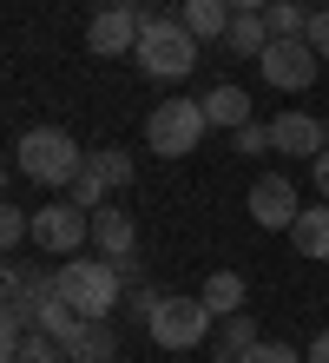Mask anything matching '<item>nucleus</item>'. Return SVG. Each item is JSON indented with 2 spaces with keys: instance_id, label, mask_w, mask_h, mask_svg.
Instances as JSON below:
<instances>
[{
  "instance_id": "f257e3e1",
  "label": "nucleus",
  "mask_w": 329,
  "mask_h": 363,
  "mask_svg": "<svg viewBox=\"0 0 329 363\" xmlns=\"http://www.w3.org/2000/svg\"><path fill=\"white\" fill-rule=\"evenodd\" d=\"M13 159H20V179H33V185H73L86 172V152H79V139L66 133V125H33V133H20L13 145Z\"/></svg>"
},
{
  "instance_id": "f03ea898",
  "label": "nucleus",
  "mask_w": 329,
  "mask_h": 363,
  "mask_svg": "<svg viewBox=\"0 0 329 363\" xmlns=\"http://www.w3.org/2000/svg\"><path fill=\"white\" fill-rule=\"evenodd\" d=\"M59 297L79 317H112L125 304V277H119L112 258H86V251H73V258L59 264Z\"/></svg>"
},
{
  "instance_id": "7ed1b4c3",
  "label": "nucleus",
  "mask_w": 329,
  "mask_h": 363,
  "mask_svg": "<svg viewBox=\"0 0 329 363\" xmlns=\"http://www.w3.org/2000/svg\"><path fill=\"white\" fill-rule=\"evenodd\" d=\"M197 40L185 20H158V13H145V33H139V47H132V60L151 73V79H185L197 67Z\"/></svg>"
},
{
  "instance_id": "20e7f679",
  "label": "nucleus",
  "mask_w": 329,
  "mask_h": 363,
  "mask_svg": "<svg viewBox=\"0 0 329 363\" xmlns=\"http://www.w3.org/2000/svg\"><path fill=\"white\" fill-rule=\"evenodd\" d=\"M211 119H204V99H165L145 113V145L158 159H191L197 145H204Z\"/></svg>"
},
{
  "instance_id": "39448f33",
  "label": "nucleus",
  "mask_w": 329,
  "mask_h": 363,
  "mask_svg": "<svg viewBox=\"0 0 329 363\" xmlns=\"http://www.w3.org/2000/svg\"><path fill=\"white\" fill-rule=\"evenodd\" d=\"M217 324V311L204 304V297H158V311L145 317V337L158 350H191V344H204Z\"/></svg>"
},
{
  "instance_id": "423d86ee",
  "label": "nucleus",
  "mask_w": 329,
  "mask_h": 363,
  "mask_svg": "<svg viewBox=\"0 0 329 363\" xmlns=\"http://www.w3.org/2000/svg\"><path fill=\"white\" fill-rule=\"evenodd\" d=\"M257 73L270 79L277 93H310L316 86V73H323V53L310 47V40H270V47L257 53Z\"/></svg>"
},
{
  "instance_id": "0eeeda50",
  "label": "nucleus",
  "mask_w": 329,
  "mask_h": 363,
  "mask_svg": "<svg viewBox=\"0 0 329 363\" xmlns=\"http://www.w3.org/2000/svg\"><path fill=\"white\" fill-rule=\"evenodd\" d=\"M86 238H93V211L73 205V199H53L33 211V245L53 251V258H73V251H86Z\"/></svg>"
},
{
  "instance_id": "6e6552de",
  "label": "nucleus",
  "mask_w": 329,
  "mask_h": 363,
  "mask_svg": "<svg viewBox=\"0 0 329 363\" xmlns=\"http://www.w3.org/2000/svg\"><path fill=\"white\" fill-rule=\"evenodd\" d=\"M139 33H145V13L132 7V0H105V7L86 20V47H93V60H119L139 47Z\"/></svg>"
},
{
  "instance_id": "1a4fd4ad",
  "label": "nucleus",
  "mask_w": 329,
  "mask_h": 363,
  "mask_svg": "<svg viewBox=\"0 0 329 363\" xmlns=\"http://www.w3.org/2000/svg\"><path fill=\"white\" fill-rule=\"evenodd\" d=\"M296 185L283 179V172H263V179H250V218L263 225V231H290L296 225Z\"/></svg>"
},
{
  "instance_id": "9d476101",
  "label": "nucleus",
  "mask_w": 329,
  "mask_h": 363,
  "mask_svg": "<svg viewBox=\"0 0 329 363\" xmlns=\"http://www.w3.org/2000/svg\"><path fill=\"white\" fill-rule=\"evenodd\" d=\"M270 139H277L283 159H316L323 145H329V125L310 119V113H277V119H270Z\"/></svg>"
},
{
  "instance_id": "9b49d317",
  "label": "nucleus",
  "mask_w": 329,
  "mask_h": 363,
  "mask_svg": "<svg viewBox=\"0 0 329 363\" xmlns=\"http://www.w3.org/2000/svg\"><path fill=\"white\" fill-rule=\"evenodd\" d=\"M93 245H99V258H139V231H132V211H112V205H99L93 211Z\"/></svg>"
},
{
  "instance_id": "f8f14e48",
  "label": "nucleus",
  "mask_w": 329,
  "mask_h": 363,
  "mask_svg": "<svg viewBox=\"0 0 329 363\" xmlns=\"http://www.w3.org/2000/svg\"><path fill=\"white\" fill-rule=\"evenodd\" d=\"M290 245H296L310 264H329V199H316V205H303V211H296Z\"/></svg>"
},
{
  "instance_id": "ddd939ff",
  "label": "nucleus",
  "mask_w": 329,
  "mask_h": 363,
  "mask_svg": "<svg viewBox=\"0 0 329 363\" xmlns=\"http://www.w3.org/2000/svg\"><path fill=\"white\" fill-rule=\"evenodd\" d=\"M250 344H257V317H250V311L217 317V344H211V357H217V363H244V357H250Z\"/></svg>"
},
{
  "instance_id": "4468645a",
  "label": "nucleus",
  "mask_w": 329,
  "mask_h": 363,
  "mask_svg": "<svg viewBox=\"0 0 329 363\" xmlns=\"http://www.w3.org/2000/svg\"><path fill=\"white\" fill-rule=\"evenodd\" d=\"M178 20H185L197 40H224L237 13H231V0H178Z\"/></svg>"
},
{
  "instance_id": "2eb2a0df",
  "label": "nucleus",
  "mask_w": 329,
  "mask_h": 363,
  "mask_svg": "<svg viewBox=\"0 0 329 363\" xmlns=\"http://www.w3.org/2000/svg\"><path fill=\"white\" fill-rule=\"evenodd\" d=\"M112 357H119V337H112V324H105V317H93V324L66 344V363H112Z\"/></svg>"
},
{
  "instance_id": "dca6fc26",
  "label": "nucleus",
  "mask_w": 329,
  "mask_h": 363,
  "mask_svg": "<svg viewBox=\"0 0 329 363\" xmlns=\"http://www.w3.org/2000/svg\"><path fill=\"white\" fill-rule=\"evenodd\" d=\"M204 119L224 125V133L250 125V93H244V86H211V93H204Z\"/></svg>"
},
{
  "instance_id": "f3484780",
  "label": "nucleus",
  "mask_w": 329,
  "mask_h": 363,
  "mask_svg": "<svg viewBox=\"0 0 329 363\" xmlns=\"http://www.w3.org/2000/svg\"><path fill=\"white\" fill-rule=\"evenodd\" d=\"M197 297H204L217 317H231V311H244V304H250V291H244V277H237V271H211L204 284H197Z\"/></svg>"
},
{
  "instance_id": "a211bd4d",
  "label": "nucleus",
  "mask_w": 329,
  "mask_h": 363,
  "mask_svg": "<svg viewBox=\"0 0 329 363\" xmlns=\"http://www.w3.org/2000/svg\"><path fill=\"white\" fill-rule=\"evenodd\" d=\"M86 172H99L112 191H125L139 165H132V152H125V145H99V152H86Z\"/></svg>"
},
{
  "instance_id": "6ab92c4d",
  "label": "nucleus",
  "mask_w": 329,
  "mask_h": 363,
  "mask_svg": "<svg viewBox=\"0 0 329 363\" xmlns=\"http://www.w3.org/2000/svg\"><path fill=\"white\" fill-rule=\"evenodd\" d=\"M33 324L47 330V337H59V344H73V337L93 324V317H79L73 304H66V297H53V304H40V317H33Z\"/></svg>"
},
{
  "instance_id": "aec40b11",
  "label": "nucleus",
  "mask_w": 329,
  "mask_h": 363,
  "mask_svg": "<svg viewBox=\"0 0 329 363\" xmlns=\"http://www.w3.org/2000/svg\"><path fill=\"white\" fill-rule=\"evenodd\" d=\"M224 47H231V53H244V60L263 53V47H270V20H263V13H237V20H231V33H224Z\"/></svg>"
},
{
  "instance_id": "412c9836",
  "label": "nucleus",
  "mask_w": 329,
  "mask_h": 363,
  "mask_svg": "<svg viewBox=\"0 0 329 363\" xmlns=\"http://www.w3.org/2000/svg\"><path fill=\"white\" fill-rule=\"evenodd\" d=\"M7 363H66V344H59V337H47V330H27V337H20V344L7 350Z\"/></svg>"
},
{
  "instance_id": "4be33fe9",
  "label": "nucleus",
  "mask_w": 329,
  "mask_h": 363,
  "mask_svg": "<svg viewBox=\"0 0 329 363\" xmlns=\"http://www.w3.org/2000/svg\"><path fill=\"white\" fill-rule=\"evenodd\" d=\"M263 20H270V40H296V33H310V13H303L296 0H270V7H263Z\"/></svg>"
},
{
  "instance_id": "5701e85b",
  "label": "nucleus",
  "mask_w": 329,
  "mask_h": 363,
  "mask_svg": "<svg viewBox=\"0 0 329 363\" xmlns=\"http://www.w3.org/2000/svg\"><path fill=\"white\" fill-rule=\"evenodd\" d=\"M27 238H33V211L7 205V211H0V245H7V258H13V251L27 245Z\"/></svg>"
},
{
  "instance_id": "b1692460",
  "label": "nucleus",
  "mask_w": 329,
  "mask_h": 363,
  "mask_svg": "<svg viewBox=\"0 0 329 363\" xmlns=\"http://www.w3.org/2000/svg\"><path fill=\"white\" fill-rule=\"evenodd\" d=\"M231 145H237V159H263V152H277V139H270V125H237L231 133Z\"/></svg>"
},
{
  "instance_id": "393cba45",
  "label": "nucleus",
  "mask_w": 329,
  "mask_h": 363,
  "mask_svg": "<svg viewBox=\"0 0 329 363\" xmlns=\"http://www.w3.org/2000/svg\"><path fill=\"white\" fill-rule=\"evenodd\" d=\"M244 363H303V357H296V344H270V337H257Z\"/></svg>"
},
{
  "instance_id": "a878e982",
  "label": "nucleus",
  "mask_w": 329,
  "mask_h": 363,
  "mask_svg": "<svg viewBox=\"0 0 329 363\" xmlns=\"http://www.w3.org/2000/svg\"><path fill=\"white\" fill-rule=\"evenodd\" d=\"M303 40H310V47L323 53V67H329V7H316V13H310V33H303Z\"/></svg>"
},
{
  "instance_id": "bb28decb",
  "label": "nucleus",
  "mask_w": 329,
  "mask_h": 363,
  "mask_svg": "<svg viewBox=\"0 0 329 363\" xmlns=\"http://www.w3.org/2000/svg\"><path fill=\"white\" fill-rule=\"evenodd\" d=\"M310 179H316V199H329V145L310 159Z\"/></svg>"
},
{
  "instance_id": "cd10ccee",
  "label": "nucleus",
  "mask_w": 329,
  "mask_h": 363,
  "mask_svg": "<svg viewBox=\"0 0 329 363\" xmlns=\"http://www.w3.org/2000/svg\"><path fill=\"white\" fill-rule=\"evenodd\" d=\"M310 363H329V330H323L316 344H310Z\"/></svg>"
},
{
  "instance_id": "c85d7f7f",
  "label": "nucleus",
  "mask_w": 329,
  "mask_h": 363,
  "mask_svg": "<svg viewBox=\"0 0 329 363\" xmlns=\"http://www.w3.org/2000/svg\"><path fill=\"white\" fill-rule=\"evenodd\" d=\"M270 0H231V13H263Z\"/></svg>"
}]
</instances>
